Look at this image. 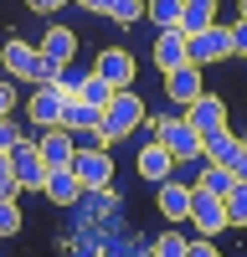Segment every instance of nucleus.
<instances>
[{"label":"nucleus","instance_id":"nucleus-2","mask_svg":"<svg viewBox=\"0 0 247 257\" xmlns=\"http://www.w3.org/2000/svg\"><path fill=\"white\" fill-rule=\"evenodd\" d=\"M139 123H144V98L139 93H118L108 108H103V139L118 144L124 134H134Z\"/></svg>","mask_w":247,"mask_h":257},{"label":"nucleus","instance_id":"nucleus-5","mask_svg":"<svg viewBox=\"0 0 247 257\" xmlns=\"http://www.w3.org/2000/svg\"><path fill=\"white\" fill-rule=\"evenodd\" d=\"M185 123H191L196 134H201V144H206L211 134H221V128H226V103H221L216 93H201L191 108H185Z\"/></svg>","mask_w":247,"mask_h":257},{"label":"nucleus","instance_id":"nucleus-21","mask_svg":"<svg viewBox=\"0 0 247 257\" xmlns=\"http://www.w3.org/2000/svg\"><path fill=\"white\" fill-rule=\"evenodd\" d=\"M144 11H150V21L160 31H180L185 21V0H144Z\"/></svg>","mask_w":247,"mask_h":257},{"label":"nucleus","instance_id":"nucleus-17","mask_svg":"<svg viewBox=\"0 0 247 257\" xmlns=\"http://www.w3.org/2000/svg\"><path fill=\"white\" fill-rule=\"evenodd\" d=\"M165 88H170L175 103H185V108H191V103L206 93V88H201V67H175L170 77H165Z\"/></svg>","mask_w":247,"mask_h":257},{"label":"nucleus","instance_id":"nucleus-16","mask_svg":"<svg viewBox=\"0 0 247 257\" xmlns=\"http://www.w3.org/2000/svg\"><path fill=\"white\" fill-rule=\"evenodd\" d=\"M170 170H175V160H170V149H165V144H144V149H139V175H144V180L165 185V180H170Z\"/></svg>","mask_w":247,"mask_h":257},{"label":"nucleus","instance_id":"nucleus-22","mask_svg":"<svg viewBox=\"0 0 247 257\" xmlns=\"http://www.w3.org/2000/svg\"><path fill=\"white\" fill-rule=\"evenodd\" d=\"M232 185H237V175H232V170H226V165H206L201 170V180H196V190H211V196H232Z\"/></svg>","mask_w":247,"mask_h":257},{"label":"nucleus","instance_id":"nucleus-30","mask_svg":"<svg viewBox=\"0 0 247 257\" xmlns=\"http://www.w3.org/2000/svg\"><path fill=\"white\" fill-rule=\"evenodd\" d=\"M232 57H247V21L232 26Z\"/></svg>","mask_w":247,"mask_h":257},{"label":"nucleus","instance_id":"nucleus-24","mask_svg":"<svg viewBox=\"0 0 247 257\" xmlns=\"http://www.w3.org/2000/svg\"><path fill=\"white\" fill-rule=\"evenodd\" d=\"M226 221L247 226V185H232V196H226Z\"/></svg>","mask_w":247,"mask_h":257},{"label":"nucleus","instance_id":"nucleus-27","mask_svg":"<svg viewBox=\"0 0 247 257\" xmlns=\"http://www.w3.org/2000/svg\"><path fill=\"white\" fill-rule=\"evenodd\" d=\"M16 196H21V180H16L11 160H0V201H16Z\"/></svg>","mask_w":247,"mask_h":257},{"label":"nucleus","instance_id":"nucleus-32","mask_svg":"<svg viewBox=\"0 0 247 257\" xmlns=\"http://www.w3.org/2000/svg\"><path fill=\"white\" fill-rule=\"evenodd\" d=\"M26 6H31V11H41V16H52V11L67 6V0H26Z\"/></svg>","mask_w":247,"mask_h":257},{"label":"nucleus","instance_id":"nucleus-18","mask_svg":"<svg viewBox=\"0 0 247 257\" xmlns=\"http://www.w3.org/2000/svg\"><path fill=\"white\" fill-rule=\"evenodd\" d=\"M191 196H196L191 185L165 180V185H160V211H165V221H185V216H191Z\"/></svg>","mask_w":247,"mask_h":257},{"label":"nucleus","instance_id":"nucleus-35","mask_svg":"<svg viewBox=\"0 0 247 257\" xmlns=\"http://www.w3.org/2000/svg\"><path fill=\"white\" fill-rule=\"evenodd\" d=\"M232 175H237V185H247V149H242V160L232 165Z\"/></svg>","mask_w":247,"mask_h":257},{"label":"nucleus","instance_id":"nucleus-28","mask_svg":"<svg viewBox=\"0 0 247 257\" xmlns=\"http://www.w3.org/2000/svg\"><path fill=\"white\" fill-rule=\"evenodd\" d=\"M21 231V211H16V201H0V237H16Z\"/></svg>","mask_w":247,"mask_h":257},{"label":"nucleus","instance_id":"nucleus-7","mask_svg":"<svg viewBox=\"0 0 247 257\" xmlns=\"http://www.w3.org/2000/svg\"><path fill=\"white\" fill-rule=\"evenodd\" d=\"M36 144H41V165H47V175H57V170H72V160H77V139L67 134V128H47Z\"/></svg>","mask_w":247,"mask_h":257},{"label":"nucleus","instance_id":"nucleus-25","mask_svg":"<svg viewBox=\"0 0 247 257\" xmlns=\"http://www.w3.org/2000/svg\"><path fill=\"white\" fill-rule=\"evenodd\" d=\"M144 16V0H113L108 6V21H118V26H129V21Z\"/></svg>","mask_w":247,"mask_h":257},{"label":"nucleus","instance_id":"nucleus-13","mask_svg":"<svg viewBox=\"0 0 247 257\" xmlns=\"http://www.w3.org/2000/svg\"><path fill=\"white\" fill-rule=\"evenodd\" d=\"M242 134H232V128H221V134H211V139H206L201 144V155H206V165H226V170H232L237 160H242Z\"/></svg>","mask_w":247,"mask_h":257},{"label":"nucleus","instance_id":"nucleus-19","mask_svg":"<svg viewBox=\"0 0 247 257\" xmlns=\"http://www.w3.org/2000/svg\"><path fill=\"white\" fill-rule=\"evenodd\" d=\"M41 52H47V57L57 62V67H67V62L77 57V36H72L67 26H52L47 36H41Z\"/></svg>","mask_w":247,"mask_h":257},{"label":"nucleus","instance_id":"nucleus-6","mask_svg":"<svg viewBox=\"0 0 247 257\" xmlns=\"http://www.w3.org/2000/svg\"><path fill=\"white\" fill-rule=\"evenodd\" d=\"M72 175L82 180V190H108V180H113V160H108V149H77Z\"/></svg>","mask_w":247,"mask_h":257},{"label":"nucleus","instance_id":"nucleus-36","mask_svg":"<svg viewBox=\"0 0 247 257\" xmlns=\"http://www.w3.org/2000/svg\"><path fill=\"white\" fill-rule=\"evenodd\" d=\"M242 21H247V0H242Z\"/></svg>","mask_w":247,"mask_h":257},{"label":"nucleus","instance_id":"nucleus-29","mask_svg":"<svg viewBox=\"0 0 247 257\" xmlns=\"http://www.w3.org/2000/svg\"><path fill=\"white\" fill-rule=\"evenodd\" d=\"M16 144H21V128H16L11 118H0V160H6V155H11Z\"/></svg>","mask_w":247,"mask_h":257},{"label":"nucleus","instance_id":"nucleus-12","mask_svg":"<svg viewBox=\"0 0 247 257\" xmlns=\"http://www.w3.org/2000/svg\"><path fill=\"white\" fill-rule=\"evenodd\" d=\"M191 190H196V185H191ZM191 221L206 231V237L221 231V226H232V221H226V201L211 196V190H196V196H191Z\"/></svg>","mask_w":247,"mask_h":257},{"label":"nucleus","instance_id":"nucleus-26","mask_svg":"<svg viewBox=\"0 0 247 257\" xmlns=\"http://www.w3.org/2000/svg\"><path fill=\"white\" fill-rule=\"evenodd\" d=\"M155 257H191V242L175 237V231H165V237L155 242Z\"/></svg>","mask_w":247,"mask_h":257},{"label":"nucleus","instance_id":"nucleus-33","mask_svg":"<svg viewBox=\"0 0 247 257\" xmlns=\"http://www.w3.org/2000/svg\"><path fill=\"white\" fill-rule=\"evenodd\" d=\"M191 257H221V252H216L211 242H191Z\"/></svg>","mask_w":247,"mask_h":257},{"label":"nucleus","instance_id":"nucleus-14","mask_svg":"<svg viewBox=\"0 0 247 257\" xmlns=\"http://www.w3.org/2000/svg\"><path fill=\"white\" fill-rule=\"evenodd\" d=\"M41 196H47L52 206H77L88 190H82V180L72 175V170H57V175H47V185H41Z\"/></svg>","mask_w":247,"mask_h":257},{"label":"nucleus","instance_id":"nucleus-20","mask_svg":"<svg viewBox=\"0 0 247 257\" xmlns=\"http://www.w3.org/2000/svg\"><path fill=\"white\" fill-rule=\"evenodd\" d=\"M206 26H216V0H185V21H180V31H185V36H201Z\"/></svg>","mask_w":247,"mask_h":257},{"label":"nucleus","instance_id":"nucleus-11","mask_svg":"<svg viewBox=\"0 0 247 257\" xmlns=\"http://www.w3.org/2000/svg\"><path fill=\"white\" fill-rule=\"evenodd\" d=\"M155 62H160L165 77H170L175 67H191V36L185 31H160L155 36Z\"/></svg>","mask_w":247,"mask_h":257},{"label":"nucleus","instance_id":"nucleus-1","mask_svg":"<svg viewBox=\"0 0 247 257\" xmlns=\"http://www.w3.org/2000/svg\"><path fill=\"white\" fill-rule=\"evenodd\" d=\"M0 62H6V72L11 77H31L36 88H47V82H57L62 77V67L41 52V47H31V41H21V36H11L6 47H0Z\"/></svg>","mask_w":247,"mask_h":257},{"label":"nucleus","instance_id":"nucleus-9","mask_svg":"<svg viewBox=\"0 0 247 257\" xmlns=\"http://www.w3.org/2000/svg\"><path fill=\"white\" fill-rule=\"evenodd\" d=\"M11 170H16V180L21 185H31V190H41L47 185V165H41V144H31V139H21L16 149H11Z\"/></svg>","mask_w":247,"mask_h":257},{"label":"nucleus","instance_id":"nucleus-31","mask_svg":"<svg viewBox=\"0 0 247 257\" xmlns=\"http://www.w3.org/2000/svg\"><path fill=\"white\" fill-rule=\"evenodd\" d=\"M11 108H16V88L0 82V118H11Z\"/></svg>","mask_w":247,"mask_h":257},{"label":"nucleus","instance_id":"nucleus-4","mask_svg":"<svg viewBox=\"0 0 247 257\" xmlns=\"http://www.w3.org/2000/svg\"><path fill=\"white\" fill-rule=\"evenodd\" d=\"M62 108H67V93H62L57 82H47V88H36L26 98V113H31V123L41 134H47V128H62Z\"/></svg>","mask_w":247,"mask_h":257},{"label":"nucleus","instance_id":"nucleus-34","mask_svg":"<svg viewBox=\"0 0 247 257\" xmlns=\"http://www.w3.org/2000/svg\"><path fill=\"white\" fill-rule=\"evenodd\" d=\"M77 6H82V11H98V16H108V6H113V0H77Z\"/></svg>","mask_w":247,"mask_h":257},{"label":"nucleus","instance_id":"nucleus-15","mask_svg":"<svg viewBox=\"0 0 247 257\" xmlns=\"http://www.w3.org/2000/svg\"><path fill=\"white\" fill-rule=\"evenodd\" d=\"M62 128H67V134L103 128V108H93V103H82V98H67V108H62Z\"/></svg>","mask_w":247,"mask_h":257},{"label":"nucleus","instance_id":"nucleus-23","mask_svg":"<svg viewBox=\"0 0 247 257\" xmlns=\"http://www.w3.org/2000/svg\"><path fill=\"white\" fill-rule=\"evenodd\" d=\"M77 98H82V103H93V108H108V103H113L118 93H113V88H108V82H103V77L93 72L88 82H82V93H77Z\"/></svg>","mask_w":247,"mask_h":257},{"label":"nucleus","instance_id":"nucleus-3","mask_svg":"<svg viewBox=\"0 0 247 257\" xmlns=\"http://www.w3.org/2000/svg\"><path fill=\"white\" fill-rule=\"evenodd\" d=\"M155 139L170 149V160L180 165V160H201V134L185 118H155Z\"/></svg>","mask_w":247,"mask_h":257},{"label":"nucleus","instance_id":"nucleus-10","mask_svg":"<svg viewBox=\"0 0 247 257\" xmlns=\"http://www.w3.org/2000/svg\"><path fill=\"white\" fill-rule=\"evenodd\" d=\"M221 57H232V26H206L201 36H191V67H206Z\"/></svg>","mask_w":247,"mask_h":257},{"label":"nucleus","instance_id":"nucleus-8","mask_svg":"<svg viewBox=\"0 0 247 257\" xmlns=\"http://www.w3.org/2000/svg\"><path fill=\"white\" fill-rule=\"evenodd\" d=\"M93 72H98L103 82H108L113 93H129V82H134V57L124 52V47H108V52H98Z\"/></svg>","mask_w":247,"mask_h":257}]
</instances>
